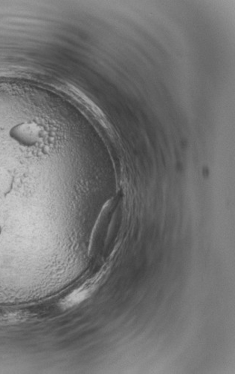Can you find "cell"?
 <instances>
[{
    "mask_svg": "<svg viewBox=\"0 0 235 374\" xmlns=\"http://www.w3.org/2000/svg\"><path fill=\"white\" fill-rule=\"evenodd\" d=\"M101 279L102 275H97L83 284L61 301V307L64 309L73 308L89 299L100 286Z\"/></svg>",
    "mask_w": 235,
    "mask_h": 374,
    "instance_id": "obj_1",
    "label": "cell"
}]
</instances>
